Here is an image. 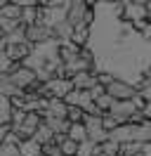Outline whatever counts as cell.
Masks as SVG:
<instances>
[{"label": "cell", "instance_id": "1", "mask_svg": "<svg viewBox=\"0 0 151 156\" xmlns=\"http://www.w3.org/2000/svg\"><path fill=\"white\" fill-rule=\"evenodd\" d=\"M104 116H85L83 126L87 128V137H90V142L94 144H104V142H109V133L104 130V123H102Z\"/></svg>", "mask_w": 151, "mask_h": 156}, {"label": "cell", "instance_id": "11", "mask_svg": "<svg viewBox=\"0 0 151 156\" xmlns=\"http://www.w3.org/2000/svg\"><path fill=\"white\" fill-rule=\"evenodd\" d=\"M14 104L12 97H0V126H12V118H14Z\"/></svg>", "mask_w": 151, "mask_h": 156}, {"label": "cell", "instance_id": "2", "mask_svg": "<svg viewBox=\"0 0 151 156\" xmlns=\"http://www.w3.org/2000/svg\"><path fill=\"white\" fill-rule=\"evenodd\" d=\"M92 10L90 7V2L85 0V2H80V0H73V2H68V10H66V21L73 26V29H83L85 24V17H87V12Z\"/></svg>", "mask_w": 151, "mask_h": 156}, {"label": "cell", "instance_id": "9", "mask_svg": "<svg viewBox=\"0 0 151 156\" xmlns=\"http://www.w3.org/2000/svg\"><path fill=\"white\" fill-rule=\"evenodd\" d=\"M12 80L17 83L19 90H24V92H26V90L38 80V73H36V71H31V69H26V66H21L17 73H12Z\"/></svg>", "mask_w": 151, "mask_h": 156}, {"label": "cell", "instance_id": "12", "mask_svg": "<svg viewBox=\"0 0 151 156\" xmlns=\"http://www.w3.org/2000/svg\"><path fill=\"white\" fill-rule=\"evenodd\" d=\"M19 92H24V90L17 88L12 76H0V97H17Z\"/></svg>", "mask_w": 151, "mask_h": 156}, {"label": "cell", "instance_id": "17", "mask_svg": "<svg viewBox=\"0 0 151 156\" xmlns=\"http://www.w3.org/2000/svg\"><path fill=\"white\" fill-rule=\"evenodd\" d=\"M0 156H21L19 144H14V142H2V144H0Z\"/></svg>", "mask_w": 151, "mask_h": 156}, {"label": "cell", "instance_id": "13", "mask_svg": "<svg viewBox=\"0 0 151 156\" xmlns=\"http://www.w3.org/2000/svg\"><path fill=\"white\" fill-rule=\"evenodd\" d=\"M19 151H21V156H43V144H38L36 140H21Z\"/></svg>", "mask_w": 151, "mask_h": 156}, {"label": "cell", "instance_id": "15", "mask_svg": "<svg viewBox=\"0 0 151 156\" xmlns=\"http://www.w3.org/2000/svg\"><path fill=\"white\" fill-rule=\"evenodd\" d=\"M54 137H57V135H54V133H52V130L45 126V123H43V126L38 128V133L33 135V140H36L38 144H43V147H45V144H52V142H54Z\"/></svg>", "mask_w": 151, "mask_h": 156}, {"label": "cell", "instance_id": "14", "mask_svg": "<svg viewBox=\"0 0 151 156\" xmlns=\"http://www.w3.org/2000/svg\"><path fill=\"white\" fill-rule=\"evenodd\" d=\"M68 140H73L78 144H85V142L90 140V137H87V128H85L83 123H73L71 130H68Z\"/></svg>", "mask_w": 151, "mask_h": 156}, {"label": "cell", "instance_id": "6", "mask_svg": "<svg viewBox=\"0 0 151 156\" xmlns=\"http://www.w3.org/2000/svg\"><path fill=\"white\" fill-rule=\"evenodd\" d=\"M123 19L130 21V24H139V21H149V17H146V2H135V0H130V2H125V14H123Z\"/></svg>", "mask_w": 151, "mask_h": 156}, {"label": "cell", "instance_id": "23", "mask_svg": "<svg viewBox=\"0 0 151 156\" xmlns=\"http://www.w3.org/2000/svg\"><path fill=\"white\" fill-rule=\"evenodd\" d=\"M142 156H151V142H149V144H144V149H142Z\"/></svg>", "mask_w": 151, "mask_h": 156}, {"label": "cell", "instance_id": "19", "mask_svg": "<svg viewBox=\"0 0 151 156\" xmlns=\"http://www.w3.org/2000/svg\"><path fill=\"white\" fill-rule=\"evenodd\" d=\"M142 144H123V151L121 156H142Z\"/></svg>", "mask_w": 151, "mask_h": 156}, {"label": "cell", "instance_id": "24", "mask_svg": "<svg viewBox=\"0 0 151 156\" xmlns=\"http://www.w3.org/2000/svg\"><path fill=\"white\" fill-rule=\"evenodd\" d=\"M146 17H149V21H151V0L146 2Z\"/></svg>", "mask_w": 151, "mask_h": 156}, {"label": "cell", "instance_id": "3", "mask_svg": "<svg viewBox=\"0 0 151 156\" xmlns=\"http://www.w3.org/2000/svg\"><path fill=\"white\" fill-rule=\"evenodd\" d=\"M73 90V80L71 78H52L45 83V97L47 99H66V95Z\"/></svg>", "mask_w": 151, "mask_h": 156}, {"label": "cell", "instance_id": "16", "mask_svg": "<svg viewBox=\"0 0 151 156\" xmlns=\"http://www.w3.org/2000/svg\"><path fill=\"white\" fill-rule=\"evenodd\" d=\"M61 154L64 156H78V149H80V144L78 142H73V140H66V142H61Z\"/></svg>", "mask_w": 151, "mask_h": 156}, {"label": "cell", "instance_id": "4", "mask_svg": "<svg viewBox=\"0 0 151 156\" xmlns=\"http://www.w3.org/2000/svg\"><path fill=\"white\" fill-rule=\"evenodd\" d=\"M106 92H109L116 102H130V99H135L139 95L137 88H135L132 83H125V80H113L111 85L106 88Z\"/></svg>", "mask_w": 151, "mask_h": 156}, {"label": "cell", "instance_id": "20", "mask_svg": "<svg viewBox=\"0 0 151 156\" xmlns=\"http://www.w3.org/2000/svg\"><path fill=\"white\" fill-rule=\"evenodd\" d=\"M97 80H99V85H104V88H109L113 80H118V78L113 76V73H106V71H102V73H97Z\"/></svg>", "mask_w": 151, "mask_h": 156}, {"label": "cell", "instance_id": "18", "mask_svg": "<svg viewBox=\"0 0 151 156\" xmlns=\"http://www.w3.org/2000/svg\"><path fill=\"white\" fill-rule=\"evenodd\" d=\"M85 116H87V114H85L83 109H78V107H68V121H71V123H83Z\"/></svg>", "mask_w": 151, "mask_h": 156}, {"label": "cell", "instance_id": "22", "mask_svg": "<svg viewBox=\"0 0 151 156\" xmlns=\"http://www.w3.org/2000/svg\"><path fill=\"white\" fill-rule=\"evenodd\" d=\"M142 38H144V43H149V45H151V21L146 24V29L142 31Z\"/></svg>", "mask_w": 151, "mask_h": 156}, {"label": "cell", "instance_id": "8", "mask_svg": "<svg viewBox=\"0 0 151 156\" xmlns=\"http://www.w3.org/2000/svg\"><path fill=\"white\" fill-rule=\"evenodd\" d=\"M40 116H43V121L45 118H68V104H66L64 99H50L47 109Z\"/></svg>", "mask_w": 151, "mask_h": 156}, {"label": "cell", "instance_id": "21", "mask_svg": "<svg viewBox=\"0 0 151 156\" xmlns=\"http://www.w3.org/2000/svg\"><path fill=\"white\" fill-rule=\"evenodd\" d=\"M94 147H97V144L87 140L85 144H80V149H78V156H92V154H94Z\"/></svg>", "mask_w": 151, "mask_h": 156}, {"label": "cell", "instance_id": "5", "mask_svg": "<svg viewBox=\"0 0 151 156\" xmlns=\"http://www.w3.org/2000/svg\"><path fill=\"white\" fill-rule=\"evenodd\" d=\"M26 40L31 45H45L50 40H57L54 31L45 26V24H36V26H26Z\"/></svg>", "mask_w": 151, "mask_h": 156}, {"label": "cell", "instance_id": "7", "mask_svg": "<svg viewBox=\"0 0 151 156\" xmlns=\"http://www.w3.org/2000/svg\"><path fill=\"white\" fill-rule=\"evenodd\" d=\"M71 80H73V88H76V90H85V92H92V90L99 85V80H97V73H92V71L76 73Z\"/></svg>", "mask_w": 151, "mask_h": 156}, {"label": "cell", "instance_id": "10", "mask_svg": "<svg viewBox=\"0 0 151 156\" xmlns=\"http://www.w3.org/2000/svg\"><path fill=\"white\" fill-rule=\"evenodd\" d=\"M21 14H24V7L19 5V0H2V5H0V17L2 19H19L21 21Z\"/></svg>", "mask_w": 151, "mask_h": 156}]
</instances>
